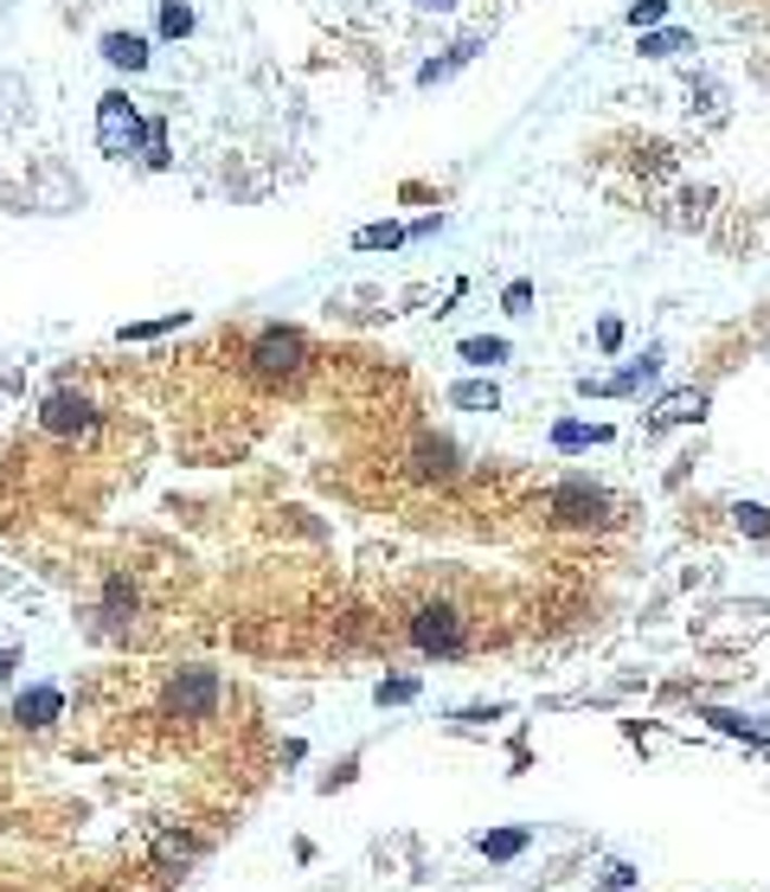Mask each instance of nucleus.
<instances>
[{
  "mask_svg": "<svg viewBox=\"0 0 770 892\" xmlns=\"http://www.w3.org/2000/svg\"><path fill=\"white\" fill-rule=\"evenodd\" d=\"M597 347H604V353H617V347H623V322H617V315H604V322H597Z\"/></svg>",
  "mask_w": 770,
  "mask_h": 892,
  "instance_id": "bb28decb",
  "label": "nucleus"
},
{
  "mask_svg": "<svg viewBox=\"0 0 770 892\" xmlns=\"http://www.w3.org/2000/svg\"><path fill=\"white\" fill-rule=\"evenodd\" d=\"M141 129H148V116L136 110L129 90H103V97H97V148H103V154H116V161L136 154Z\"/></svg>",
  "mask_w": 770,
  "mask_h": 892,
  "instance_id": "f257e3e1",
  "label": "nucleus"
},
{
  "mask_svg": "<svg viewBox=\"0 0 770 892\" xmlns=\"http://www.w3.org/2000/svg\"><path fill=\"white\" fill-rule=\"evenodd\" d=\"M174 328H187V309H174V315H161V322H136V328H123V341H154V335H174Z\"/></svg>",
  "mask_w": 770,
  "mask_h": 892,
  "instance_id": "412c9836",
  "label": "nucleus"
},
{
  "mask_svg": "<svg viewBox=\"0 0 770 892\" xmlns=\"http://www.w3.org/2000/svg\"><path fill=\"white\" fill-rule=\"evenodd\" d=\"M424 13H456V0H418Z\"/></svg>",
  "mask_w": 770,
  "mask_h": 892,
  "instance_id": "c85d7f7f",
  "label": "nucleus"
},
{
  "mask_svg": "<svg viewBox=\"0 0 770 892\" xmlns=\"http://www.w3.org/2000/svg\"><path fill=\"white\" fill-rule=\"evenodd\" d=\"M97 52H103V65L136 77V71H148V59H154V39H148V33H103Z\"/></svg>",
  "mask_w": 770,
  "mask_h": 892,
  "instance_id": "1a4fd4ad",
  "label": "nucleus"
},
{
  "mask_svg": "<svg viewBox=\"0 0 770 892\" xmlns=\"http://www.w3.org/2000/svg\"><path fill=\"white\" fill-rule=\"evenodd\" d=\"M456 469H463V463H456V443H450V437H418V443H412V476L450 481Z\"/></svg>",
  "mask_w": 770,
  "mask_h": 892,
  "instance_id": "9d476101",
  "label": "nucleus"
},
{
  "mask_svg": "<svg viewBox=\"0 0 770 892\" xmlns=\"http://www.w3.org/2000/svg\"><path fill=\"white\" fill-rule=\"evenodd\" d=\"M732 514H739V533H752V540H765V533H770V507H758V501H739Z\"/></svg>",
  "mask_w": 770,
  "mask_h": 892,
  "instance_id": "4be33fe9",
  "label": "nucleus"
},
{
  "mask_svg": "<svg viewBox=\"0 0 770 892\" xmlns=\"http://www.w3.org/2000/svg\"><path fill=\"white\" fill-rule=\"evenodd\" d=\"M501 309H507V315H527V309H533V282H527V276H520V282H507Z\"/></svg>",
  "mask_w": 770,
  "mask_h": 892,
  "instance_id": "a878e982",
  "label": "nucleus"
},
{
  "mask_svg": "<svg viewBox=\"0 0 770 892\" xmlns=\"http://www.w3.org/2000/svg\"><path fill=\"white\" fill-rule=\"evenodd\" d=\"M218 675L212 668H180L174 681H167V693H161V713L167 719H212L218 713Z\"/></svg>",
  "mask_w": 770,
  "mask_h": 892,
  "instance_id": "7ed1b4c3",
  "label": "nucleus"
},
{
  "mask_svg": "<svg viewBox=\"0 0 770 892\" xmlns=\"http://www.w3.org/2000/svg\"><path fill=\"white\" fill-rule=\"evenodd\" d=\"M59 713H65V693H59V687H46V681L26 687V693L13 700V726H26V732H46Z\"/></svg>",
  "mask_w": 770,
  "mask_h": 892,
  "instance_id": "6e6552de",
  "label": "nucleus"
},
{
  "mask_svg": "<svg viewBox=\"0 0 770 892\" xmlns=\"http://www.w3.org/2000/svg\"><path fill=\"white\" fill-rule=\"evenodd\" d=\"M13 662H20V655H13V649H0V681L13 675Z\"/></svg>",
  "mask_w": 770,
  "mask_h": 892,
  "instance_id": "c756f323",
  "label": "nucleus"
},
{
  "mask_svg": "<svg viewBox=\"0 0 770 892\" xmlns=\"http://www.w3.org/2000/svg\"><path fill=\"white\" fill-rule=\"evenodd\" d=\"M527 841H533L527 828H494V834H482L476 847H482L489 860H514V854H527Z\"/></svg>",
  "mask_w": 770,
  "mask_h": 892,
  "instance_id": "f3484780",
  "label": "nucleus"
},
{
  "mask_svg": "<svg viewBox=\"0 0 770 892\" xmlns=\"http://www.w3.org/2000/svg\"><path fill=\"white\" fill-rule=\"evenodd\" d=\"M655 430H668V424H700L706 417V392L700 386H687V392H668V399H655Z\"/></svg>",
  "mask_w": 770,
  "mask_h": 892,
  "instance_id": "9b49d317",
  "label": "nucleus"
},
{
  "mask_svg": "<svg viewBox=\"0 0 770 892\" xmlns=\"http://www.w3.org/2000/svg\"><path fill=\"white\" fill-rule=\"evenodd\" d=\"M302 366H308V335H302V328H264V335L251 341V373L270 379V386H277V379H295Z\"/></svg>",
  "mask_w": 770,
  "mask_h": 892,
  "instance_id": "f03ea898",
  "label": "nucleus"
},
{
  "mask_svg": "<svg viewBox=\"0 0 770 892\" xmlns=\"http://www.w3.org/2000/svg\"><path fill=\"white\" fill-rule=\"evenodd\" d=\"M674 52H694V33H681V26H648L642 33V59H674Z\"/></svg>",
  "mask_w": 770,
  "mask_h": 892,
  "instance_id": "2eb2a0df",
  "label": "nucleus"
},
{
  "mask_svg": "<svg viewBox=\"0 0 770 892\" xmlns=\"http://www.w3.org/2000/svg\"><path fill=\"white\" fill-rule=\"evenodd\" d=\"M39 424H46L52 437H90V430H97V405H90L84 392H52V399L39 405Z\"/></svg>",
  "mask_w": 770,
  "mask_h": 892,
  "instance_id": "0eeeda50",
  "label": "nucleus"
},
{
  "mask_svg": "<svg viewBox=\"0 0 770 892\" xmlns=\"http://www.w3.org/2000/svg\"><path fill=\"white\" fill-rule=\"evenodd\" d=\"M456 353H463L469 366H482V373H489V366H501V360H507V341H501V335H469Z\"/></svg>",
  "mask_w": 770,
  "mask_h": 892,
  "instance_id": "a211bd4d",
  "label": "nucleus"
},
{
  "mask_svg": "<svg viewBox=\"0 0 770 892\" xmlns=\"http://www.w3.org/2000/svg\"><path fill=\"white\" fill-rule=\"evenodd\" d=\"M450 405L456 412H501V392H494V379H463V386H450Z\"/></svg>",
  "mask_w": 770,
  "mask_h": 892,
  "instance_id": "4468645a",
  "label": "nucleus"
},
{
  "mask_svg": "<svg viewBox=\"0 0 770 892\" xmlns=\"http://www.w3.org/2000/svg\"><path fill=\"white\" fill-rule=\"evenodd\" d=\"M103 617L110 623L136 617V585H129V578H110V585H103Z\"/></svg>",
  "mask_w": 770,
  "mask_h": 892,
  "instance_id": "6ab92c4d",
  "label": "nucleus"
},
{
  "mask_svg": "<svg viewBox=\"0 0 770 892\" xmlns=\"http://www.w3.org/2000/svg\"><path fill=\"white\" fill-rule=\"evenodd\" d=\"M412 642H418V655H463L469 649L463 611L456 604H424L418 617H412Z\"/></svg>",
  "mask_w": 770,
  "mask_h": 892,
  "instance_id": "20e7f679",
  "label": "nucleus"
},
{
  "mask_svg": "<svg viewBox=\"0 0 770 892\" xmlns=\"http://www.w3.org/2000/svg\"><path fill=\"white\" fill-rule=\"evenodd\" d=\"M591 443H610V424H553V450H565V456H578V450H591Z\"/></svg>",
  "mask_w": 770,
  "mask_h": 892,
  "instance_id": "ddd939ff",
  "label": "nucleus"
},
{
  "mask_svg": "<svg viewBox=\"0 0 770 892\" xmlns=\"http://www.w3.org/2000/svg\"><path fill=\"white\" fill-rule=\"evenodd\" d=\"M661 20H668V0H635V7H630L635 33H648V26H661Z\"/></svg>",
  "mask_w": 770,
  "mask_h": 892,
  "instance_id": "393cba45",
  "label": "nucleus"
},
{
  "mask_svg": "<svg viewBox=\"0 0 770 892\" xmlns=\"http://www.w3.org/2000/svg\"><path fill=\"white\" fill-rule=\"evenodd\" d=\"M141 154H148V167H167V123L141 129Z\"/></svg>",
  "mask_w": 770,
  "mask_h": 892,
  "instance_id": "b1692460",
  "label": "nucleus"
},
{
  "mask_svg": "<svg viewBox=\"0 0 770 892\" xmlns=\"http://www.w3.org/2000/svg\"><path fill=\"white\" fill-rule=\"evenodd\" d=\"M655 379H661V347H648L623 373H597V379L584 373V379H578V399H635V392H648Z\"/></svg>",
  "mask_w": 770,
  "mask_h": 892,
  "instance_id": "39448f33",
  "label": "nucleus"
},
{
  "mask_svg": "<svg viewBox=\"0 0 770 892\" xmlns=\"http://www.w3.org/2000/svg\"><path fill=\"white\" fill-rule=\"evenodd\" d=\"M476 52H482V39H456V46H450V52H443V59H430V65L418 71V90H430V84H443V77H450V71H463V65H469V59H476Z\"/></svg>",
  "mask_w": 770,
  "mask_h": 892,
  "instance_id": "f8f14e48",
  "label": "nucleus"
},
{
  "mask_svg": "<svg viewBox=\"0 0 770 892\" xmlns=\"http://www.w3.org/2000/svg\"><path fill=\"white\" fill-rule=\"evenodd\" d=\"M373 700H379V706H405V700H418V681H412V675H399V681H379V687H373Z\"/></svg>",
  "mask_w": 770,
  "mask_h": 892,
  "instance_id": "5701e85b",
  "label": "nucleus"
},
{
  "mask_svg": "<svg viewBox=\"0 0 770 892\" xmlns=\"http://www.w3.org/2000/svg\"><path fill=\"white\" fill-rule=\"evenodd\" d=\"M630 887H635V867H623V860H617V867L604 874V892H630Z\"/></svg>",
  "mask_w": 770,
  "mask_h": 892,
  "instance_id": "cd10ccee",
  "label": "nucleus"
},
{
  "mask_svg": "<svg viewBox=\"0 0 770 892\" xmlns=\"http://www.w3.org/2000/svg\"><path fill=\"white\" fill-rule=\"evenodd\" d=\"M546 507L559 514L565 527H597V520H610V494H604V488H591V481H559Z\"/></svg>",
  "mask_w": 770,
  "mask_h": 892,
  "instance_id": "423d86ee",
  "label": "nucleus"
},
{
  "mask_svg": "<svg viewBox=\"0 0 770 892\" xmlns=\"http://www.w3.org/2000/svg\"><path fill=\"white\" fill-rule=\"evenodd\" d=\"M193 26H200V13H193L187 0H161V20H154V33H161V39H187Z\"/></svg>",
  "mask_w": 770,
  "mask_h": 892,
  "instance_id": "dca6fc26",
  "label": "nucleus"
},
{
  "mask_svg": "<svg viewBox=\"0 0 770 892\" xmlns=\"http://www.w3.org/2000/svg\"><path fill=\"white\" fill-rule=\"evenodd\" d=\"M353 244H359V251H392V244H405V225H392V218H386V225H359Z\"/></svg>",
  "mask_w": 770,
  "mask_h": 892,
  "instance_id": "aec40b11",
  "label": "nucleus"
}]
</instances>
